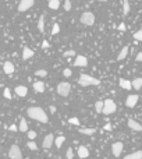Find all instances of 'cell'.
Returning <instances> with one entry per match:
<instances>
[{"label":"cell","mask_w":142,"mask_h":159,"mask_svg":"<svg viewBox=\"0 0 142 159\" xmlns=\"http://www.w3.org/2000/svg\"><path fill=\"white\" fill-rule=\"evenodd\" d=\"M27 113H28L29 117L33 119V120H36V122H41V123L49 122L48 114H46L45 110L42 109V107H39V106H31V107H28Z\"/></svg>","instance_id":"1"},{"label":"cell","mask_w":142,"mask_h":159,"mask_svg":"<svg viewBox=\"0 0 142 159\" xmlns=\"http://www.w3.org/2000/svg\"><path fill=\"white\" fill-rule=\"evenodd\" d=\"M78 84L81 87H89V85H99L100 84V80L92 77L89 74H81L80 75V80H78Z\"/></svg>","instance_id":"2"},{"label":"cell","mask_w":142,"mask_h":159,"mask_svg":"<svg viewBox=\"0 0 142 159\" xmlns=\"http://www.w3.org/2000/svg\"><path fill=\"white\" fill-rule=\"evenodd\" d=\"M80 21H81V24L88 25V27L94 25L95 24V16H94V13H91V11L82 13V16H81V18H80Z\"/></svg>","instance_id":"3"},{"label":"cell","mask_w":142,"mask_h":159,"mask_svg":"<svg viewBox=\"0 0 142 159\" xmlns=\"http://www.w3.org/2000/svg\"><path fill=\"white\" fill-rule=\"evenodd\" d=\"M117 110V105L112 99H106L105 101V107H103V114H113Z\"/></svg>","instance_id":"4"},{"label":"cell","mask_w":142,"mask_h":159,"mask_svg":"<svg viewBox=\"0 0 142 159\" xmlns=\"http://www.w3.org/2000/svg\"><path fill=\"white\" fill-rule=\"evenodd\" d=\"M70 91H71V85H70L68 82L63 81L57 85V94L60 95V96H68Z\"/></svg>","instance_id":"5"},{"label":"cell","mask_w":142,"mask_h":159,"mask_svg":"<svg viewBox=\"0 0 142 159\" xmlns=\"http://www.w3.org/2000/svg\"><path fill=\"white\" fill-rule=\"evenodd\" d=\"M8 158L10 159H21L22 158V154H21V149L18 145H11L10 151H8Z\"/></svg>","instance_id":"6"},{"label":"cell","mask_w":142,"mask_h":159,"mask_svg":"<svg viewBox=\"0 0 142 159\" xmlns=\"http://www.w3.org/2000/svg\"><path fill=\"white\" fill-rule=\"evenodd\" d=\"M35 0H21L20 4H18V11L20 13H24V11H28L29 8L33 6Z\"/></svg>","instance_id":"7"},{"label":"cell","mask_w":142,"mask_h":159,"mask_svg":"<svg viewBox=\"0 0 142 159\" xmlns=\"http://www.w3.org/2000/svg\"><path fill=\"white\" fill-rule=\"evenodd\" d=\"M74 66H75V67H86V66H88V60H86V57L82 56V54H78V56H75Z\"/></svg>","instance_id":"8"},{"label":"cell","mask_w":142,"mask_h":159,"mask_svg":"<svg viewBox=\"0 0 142 159\" xmlns=\"http://www.w3.org/2000/svg\"><path fill=\"white\" fill-rule=\"evenodd\" d=\"M138 101H139V96H138V95H134V94L128 95V96H127V99H126L127 107H134V106L137 105V102H138Z\"/></svg>","instance_id":"9"},{"label":"cell","mask_w":142,"mask_h":159,"mask_svg":"<svg viewBox=\"0 0 142 159\" xmlns=\"http://www.w3.org/2000/svg\"><path fill=\"white\" fill-rule=\"evenodd\" d=\"M123 148H124V145H123V143H120V141H117V143H114L113 145H112V152H113L114 156H120L123 152Z\"/></svg>","instance_id":"10"},{"label":"cell","mask_w":142,"mask_h":159,"mask_svg":"<svg viewBox=\"0 0 142 159\" xmlns=\"http://www.w3.org/2000/svg\"><path fill=\"white\" fill-rule=\"evenodd\" d=\"M43 147L46 148V149H48V148H52V145L53 144H54V137H53V134H48L45 137V138H43Z\"/></svg>","instance_id":"11"},{"label":"cell","mask_w":142,"mask_h":159,"mask_svg":"<svg viewBox=\"0 0 142 159\" xmlns=\"http://www.w3.org/2000/svg\"><path fill=\"white\" fill-rule=\"evenodd\" d=\"M128 127L134 131H142V126L138 122H135L134 119H128Z\"/></svg>","instance_id":"12"},{"label":"cell","mask_w":142,"mask_h":159,"mask_svg":"<svg viewBox=\"0 0 142 159\" xmlns=\"http://www.w3.org/2000/svg\"><path fill=\"white\" fill-rule=\"evenodd\" d=\"M89 156V149L86 147H84V145H81V147H78V158L81 159H85Z\"/></svg>","instance_id":"13"},{"label":"cell","mask_w":142,"mask_h":159,"mask_svg":"<svg viewBox=\"0 0 142 159\" xmlns=\"http://www.w3.org/2000/svg\"><path fill=\"white\" fill-rule=\"evenodd\" d=\"M33 90L38 94H43L45 92V82L43 81H35L33 82Z\"/></svg>","instance_id":"14"},{"label":"cell","mask_w":142,"mask_h":159,"mask_svg":"<svg viewBox=\"0 0 142 159\" xmlns=\"http://www.w3.org/2000/svg\"><path fill=\"white\" fill-rule=\"evenodd\" d=\"M16 94L18 95V96H27V94H28V88L27 87H24V85H18V87H16Z\"/></svg>","instance_id":"15"},{"label":"cell","mask_w":142,"mask_h":159,"mask_svg":"<svg viewBox=\"0 0 142 159\" xmlns=\"http://www.w3.org/2000/svg\"><path fill=\"white\" fill-rule=\"evenodd\" d=\"M3 70H4V73L6 74H13L16 69H14V64H13L11 61H6V63L3 64Z\"/></svg>","instance_id":"16"},{"label":"cell","mask_w":142,"mask_h":159,"mask_svg":"<svg viewBox=\"0 0 142 159\" xmlns=\"http://www.w3.org/2000/svg\"><path fill=\"white\" fill-rule=\"evenodd\" d=\"M31 57H33V50H31L28 46H25L22 50V60H28Z\"/></svg>","instance_id":"17"},{"label":"cell","mask_w":142,"mask_h":159,"mask_svg":"<svg viewBox=\"0 0 142 159\" xmlns=\"http://www.w3.org/2000/svg\"><path fill=\"white\" fill-rule=\"evenodd\" d=\"M118 84H120V87H121V88H124V90L130 91L131 88H132V81H130V80H120V81H118Z\"/></svg>","instance_id":"18"},{"label":"cell","mask_w":142,"mask_h":159,"mask_svg":"<svg viewBox=\"0 0 142 159\" xmlns=\"http://www.w3.org/2000/svg\"><path fill=\"white\" fill-rule=\"evenodd\" d=\"M128 46H123V49L120 50V53H118V56H117V60L118 61H121V60H124L127 57V54H128Z\"/></svg>","instance_id":"19"},{"label":"cell","mask_w":142,"mask_h":159,"mask_svg":"<svg viewBox=\"0 0 142 159\" xmlns=\"http://www.w3.org/2000/svg\"><path fill=\"white\" fill-rule=\"evenodd\" d=\"M123 159H142V151H135L132 154H128L127 156H124Z\"/></svg>","instance_id":"20"},{"label":"cell","mask_w":142,"mask_h":159,"mask_svg":"<svg viewBox=\"0 0 142 159\" xmlns=\"http://www.w3.org/2000/svg\"><path fill=\"white\" fill-rule=\"evenodd\" d=\"M38 29L39 32H45V16H41L38 20Z\"/></svg>","instance_id":"21"},{"label":"cell","mask_w":142,"mask_h":159,"mask_svg":"<svg viewBox=\"0 0 142 159\" xmlns=\"http://www.w3.org/2000/svg\"><path fill=\"white\" fill-rule=\"evenodd\" d=\"M103 107H105V101H97V102H95V110H96V113H103Z\"/></svg>","instance_id":"22"},{"label":"cell","mask_w":142,"mask_h":159,"mask_svg":"<svg viewBox=\"0 0 142 159\" xmlns=\"http://www.w3.org/2000/svg\"><path fill=\"white\" fill-rule=\"evenodd\" d=\"M59 7H60V0H49V8L57 10Z\"/></svg>","instance_id":"23"},{"label":"cell","mask_w":142,"mask_h":159,"mask_svg":"<svg viewBox=\"0 0 142 159\" xmlns=\"http://www.w3.org/2000/svg\"><path fill=\"white\" fill-rule=\"evenodd\" d=\"M20 131H22V133H28V124H27V122H25L24 119H21V122H20Z\"/></svg>","instance_id":"24"},{"label":"cell","mask_w":142,"mask_h":159,"mask_svg":"<svg viewBox=\"0 0 142 159\" xmlns=\"http://www.w3.org/2000/svg\"><path fill=\"white\" fill-rule=\"evenodd\" d=\"M80 133L85 135H94L96 133V130L95 128H80Z\"/></svg>","instance_id":"25"},{"label":"cell","mask_w":142,"mask_h":159,"mask_svg":"<svg viewBox=\"0 0 142 159\" xmlns=\"http://www.w3.org/2000/svg\"><path fill=\"white\" fill-rule=\"evenodd\" d=\"M132 88L134 90H141L142 88V78H135L132 81Z\"/></svg>","instance_id":"26"},{"label":"cell","mask_w":142,"mask_h":159,"mask_svg":"<svg viewBox=\"0 0 142 159\" xmlns=\"http://www.w3.org/2000/svg\"><path fill=\"white\" fill-rule=\"evenodd\" d=\"M64 141H65V137H63V135L57 137V138L54 140V145H56V148H61V145L64 144Z\"/></svg>","instance_id":"27"},{"label":"cell","mask_w":142,"mask_h":159,"mask_svg":"<svg viewBox=\"0 0 142 159\" xmlns=\"http://www.w3.org/2000/svg\"><path fill=\"white\" fill-rule=\"evenodd\" d=\"M123 13L124 14L130 13V3H128V0H123Z\"/></svg>","instance_id":"28"},{"label":"cell","mask_w":142,"mask_h":159,"mask_svg":"<svg viewBox=\"0 0 142 159\" xmlns=\"http://www.w3.org/2000/svg\"><path fill=\"white\" fill-rule=\"evenodd\" d=\"M35 75H36V77H46V75H48V71H46L45 69H41L35 73Z\"/></svg>","instance_id":"29"},{"label":"cell","mask_w":142,"mask_h":159,"mask_svg":"<svg viewBox=\"0 0 142 159\" xmlns=\"http://www.w3.org/2000/svg\"><path fill=\"white\" fill-rule=\"evenodd\" d=\"M134 39L142 42V29H139V31H137V32L134 34Z\"/></svg>","instance_id":"30"},{"label":"cell","mask_w":142,"mask_h":159,"mask_svg":"<svg viewBox=\"0 0 142 159\" xmlns=\"http://www.w3.org/2000/svg\"><path fill=\"white\" fill-rule=\"evenodd\" d=\"M68 123L70 124H73V126H80V120H78V117H70Z\"/></svg>","instance_id":"31"},{"label":"cell","mask_w":142,"mask_h":159,"mask_svg":"<svg viewBox=\"0 0 142 159\" xmlns=\"http://www.w3.org/2000/svg\"><path fill=\"white\" fill-rule=\"evenodd\" d=\"M59 32H60V25L54 24V25H53V29H52V35H57Z\"/></svg>","instance_id":"32"},{"label":"cell","mask_w":142,"mask_h":159,"mask_svg":"<svg viewBox=\"0 0 142 159\" xmlns=\"http://www.w3.org/2000/svg\"><path fill=\"white\" fill-rule=\"evenodd\" d=\"M28 148L31 149V151H36V149H38V145L33 143V141H29V143H28Z\"/></svg>","instance_id":"33"},{"label":"cell","mask_w":142,"mask_h":159,"mask_svg":"<svg viewBox=\"0 0 142 159\" xmlns=\"http://www.w3.org/2000/svg\"><path fill=\"white\" fill-rule=\"evenodd\" d=\"M70 56H77V54H75V52H74V50H67V52H64L63 53V57H70Z\"/></svg>","instance_id":"34"},{"label":"cell","mask_w":142,"mask_h":159,"mask_svg":"<svg viewBox=\"0 0 142 159\" xmlns=\"http://www.w3.org/2000/svg\"><path fill=\"white\" fill-rule=\"evenodd\" d=\"M65 156H67V159H73V158H74V151H73V148H68V149H67V154H65Z\"/></svg>","instance_id":"35"},{"label":"cell","mask_w":142,"mask_h":159,"mask_svg":"<svg viewBox=\"0 0 142 159\" xmlns=\"http://www.w3.org/2000/svg\"><path fill=\"white\" fill-rule=\"evenodd\" d=\"M64 10L65 11H70V10H71V0H65L64 1Z\"/></svg>","instance_id":"36"},{"label":"cell","mask_w":142,"mask_h":159,"mask_svg":"<svg viewBox=\"0 0 142 159\" xmlns=\"http://www.w3.org/2000/svg\"><path fill=\"white\" fill-rule=\"evenodd\" d=\"M4 98L6 99H11V92L8 88H4Z\"/></svg>","instance_id":"37"},{"label":"cell","mask_w":142,"mask_h":159,"mask_svg":"<svg viewBox=\"0 0 142 159\" xmlns=\"http://www.w3.org/2000/svg\"><path fill=\"white\" fill-rule=\"evenodd\" d=\"M71 74H73V71H71L70 69H64V70H63V75H64V77H71Z\"/></svg>","instance_id":"38"},{"label":"cell","mask_w":142,"mask_h":159,"mask_svg":"<svg viewBox=\"0 0 142 159\" xmlns=\"http://www.w3.org/2000/svg\"><path fill=\"white\" fill-rule=\"evenodd\" d=\"M28 138L32 141V140H35L36 138V133L35 131H28Z\"/></svg>","instance_id":"39"},{"label":"cell","mask_w":142,"mask_h":159,"mask_svg":"<svg viewBox=\"0 0 142 159\" xmlns=\"http://www.w3.org/2000/svg\"><path fill=\"white\" fill-rule=\"evenodd\" d=\"M8 130H10V131H18V130H20V127H17L16 124H11V126L8 127Z\"/></svg>","instance_id":"40"},{"label":"cell","mask_w":142,"mask_h":159,"mask_svg":"<svg viewBox=\"0 0 142 159\" xmlns=\"http://www.w3.org/2000/svg\"><path fill=\"white\" fill-rule=\"evenodd\" d=\"M103 128H105L106 131H112V128H113V127H112V124H105V127H103Z\"/></svg>","instance_id":"41"},{"label":"cell","mask_w":142,"mask_h":159,"mask_svg":"<svg viewBox=\"0 0 142 159\" xmlns=\"http://www.w3.org/2000/svg\"><path fill=\"white\" fill-rule=\"evenodd\" d=\"M49 46H50V45H49V42H48V41H43V42H42V48H43V49L49 48Z\"/></svg>","instance_id":"42"},{"label":"cell","mask_w":142,"mask_h":159,"mask_svg":"<svg viewBox=\"0 0 142 159\" xmlns=\"http://www.w3.org/2000/svg\"><path fill=\"white\" fill-rule=\"evenodd\" d=\"M117 28H118V29H120V31H126V24H123V22H121V24L118 25Z\"/></svg>","instance_id":"43"},{"label":"cell","mask_w":142,"mask_h":159,"mask_svg":"<svg viewBox=\"0 0 142 159\" xmlns=\"http://www.w3.org/2000/svg\"><path fill=\"white\" fill-rule=\"evenodd\" d=\"M135 59H137V61H142V52H139L138 54H137V57H135Z\"/></svg>","instance_id":"44"},{"label":"cell","mask_w":142,"mask_h":159,"mask_svg":"<svg viewBox=\"0 0 142 159\" xmlns=\"http://www.w3.org/2000/svg\"><path fill=\"white\" fill-rule=\"evenodd\" d=\"M50 112H52V113H54V112H56V107H54V106H50Z\"/></svg>","instance_id":"45"},{"label":"cell","mask_w":142,"mask_h":159,"mask_svg":"<svg viewBox=\"0 0 142 159\" xmlns=\"http://www.w3.org/2000/svg\"><path fill=\"white\" fill-rule=\"evenodd\" d=\"M100 1H107V0H100Z\"/></svg>","instance_id":"46"}]
</instances>
